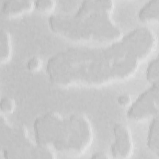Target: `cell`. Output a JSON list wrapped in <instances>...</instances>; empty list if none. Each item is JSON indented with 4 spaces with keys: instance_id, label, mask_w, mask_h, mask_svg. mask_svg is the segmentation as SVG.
I'll list each match as a JSON object with an SVG mask.
<instances>
[{
    "instance_id": "cell-16",
    "label": "cell",
    "mask_w": 159,
    "mask_h": 159,
    "mask_svg": "<svg viewBox=\"0 0 159 159\" xmlns=\"http://www.w3.org/2000/svg\"><path fill=\"white\" fill-rule=\"evenodd\" d=\"M117 102L122 106H129L132 103L131 98L127 94H121L117 98Z\"/></svg>"
},
{
    "instance_id": "cell-14",
    "label": "cell",
    "mask_w": 159,
    "mask_h": 159,
    "mask_svg": "<svg viewBox=\"0 0 159 159\" xmlns=\"http://www.w3.org/2000/svg\"><path fill=\"white\" fill-rule=\"evenodd\" d=\"M1 113L6 115L12 113L16 109L15 100L9 96L3 97L0 102Z\"/></svg>"
},
{
    "instance_id": "cell-10",
    "label": "cell",
    "mask_w": 159,
    "mask_h": 159,
    "mask_svg": "<svg viewBox=\"0 0 159 159\" xmlns=\"http://www.w3.org/2000/svg\"><path fill=\"white\" fill-rule=\"evenodd\" d=\"M12 39L10 32L2 28L0 32V61L1 64L9 62L12 57Z\"/></svg>"
},
{
    "instance_id": "cell-3",
    "label": "cell",
    "mask_w": 159,
    "mask_h": 159,
    "mask_svg": "<svg viewBox=\"0 0 159 159\" xmlns=\"http://www.w3.org/2000/svg\"><path fill=\"white\" fill-rule=\"evenodd\" d=\"M111 14L102 11L81 16L54 14L48 17V24L53 33L65 39L80 43L107 44L120 40L124 35Z\"/></svg>"
},
{
    "instance_id": "cell-17",
    "label": "cell",
    "mask_w": 159,
    "mask_h": 159,
    "mask_svg": "<svg viewBox=\"0 0 159 159\" xmlns=\"http://www.w3.org/2000/svg\"><path fill=\"white\" fill-rule=\"evenodd\" d=\"M92 158H110L108 153L104 151H98L92 154Z\"/></svg>"
},
{
    "instance_id": "cell-12",
    "label": "cell",
    "mask_w": 159,
    "mask_h": 159,
    "mask_svg": "<svg viewBox=\"0 0 159 159\" xmlns=\"http://www.w3.org/2000/svg\"><path fill=\"white\" fill-rule=\"evenodd\" d=\"M146 78L150 83H159V58L158 57L152 58L146 68Z\"/></svg>"
},
{
    "instance_id": "cell-13",
    "label": "cell",
    "mask_w": 159,
    "mask_h": 159,
    "mask_svg": "<svg viewBox=\"0 0 159 159\" xmlns=\"http://www.w3.org/2000/svg\"><path fill=\"white\" fill-rule=\"evenodd\" d=\"M57 6V2L54 0H37L34 1V8L43 13L52 12Z\"/></svg>"
},
{
    "instance_id": "cell-8",
    "label": "cell",
    "mask_w": 159,
    "mask_h": 159,
    "mask_svg": "<svg viewBox=\"0 0 159 159\" xmlns=\"http://www.w3.org/2000/svg\"><path fill=\"white\" fill-rule=\"evenodd\" d=\"M115 2L112 0H88L83 1L74 14L83 16L94 12H107L112 13L115 9Z\"/></svg>"
},
{
    "instance_id": "cell-6",
    "label": "cell",
    "mask_w": 159,
    "mask_h": 159,
    "mask_svg": "<svg viewBox=\"0 0 159 159\" xmlns=\"http://www.w3.org/2000/svg\"><path fill=\"white\" fill-rule=\"evenodd\" d=\"M114 140L111 145V155L115 158H129L134 151L132 131L125 124L116 123L112 129Z\"/></svg>"
},
{
    "instance_id": "cell-11",
    "label": "cell",
    "mask_w": 159,
    "mask_h": 159,
    "mask_svg": "<svg viewBox=\"0 0 159 159\" xmlns=\"http://www.w3.org/2000/svg\"><path fill=\"white\" fill-rule=\"evenodd\" d=\"M147 145L148 149L159 156V117L158 115L151 118L147 136Z\"/></svg>"
},
{
    "instance_id": "cell-5",
    "label": "cell",
    "mask_w": 159,
    "mask_h": 159,
    "mask_svg": "<svg viewBox=\"0 0 159 159\" xmlns=\"http://www.w3.org/2000/svg\"><path fill=\"white\" fill-rule=\"evenodd\" d=\"M159 113V83L150 86L132 102L127 111V117L133 121H142Z\"/></svg>"
},
{
    "instance_id": "cell-1",
    "label": "cell",
    "mask_w": 159,
    "mask_h": 159,
    "mask_svg": "<svg viewBox=\"0 0 159 159\" xmlns=\"http://www.w3.org/2000/svg\"><path fill=\"white\" fill-rule=\"evenodd\" d=\"M158 38L147 26L135 27L116 42L68 47L46 63L49 80L62 87H100L128 80L157 48Z\"/></svg>"
},
{
    "instance_id": "cell-9",
    "label": "cell",
    "mask_w": 159,
    "mask_h": 159,
    "mask_svg": "<svg viewBox=\"0 0 159 159\" xmlns=\"http://www.w3.org/2000/svg\"><path fill=\"white\" fill-rule=\"evenodd\" d=\"M139 20L143 23H152L158 21L159 0H150L146 2L139 10Z\"/></svg>"
},
{
    "instance_id": "cell-15",
    "label": "cell",
    "mask_w": 159,
    "mask_h": 159,
    "mask_svg": "<svg viewBox=\"0 0 159 159\" xmlns=\"http://www.w3.org/2000/svg\"><path fill=\"white\" fill-rule=\"evenodd\" d=\"M42 60L39 56L34 55L29 58L26 63V68L30 71L39 70L42 66Z\"/></svg>"
},
{
    "instance_id": "cell-2",
    "label": "cell",
    "mask_w": 159,
    "mask_h": 159,
    "mask_svg": "<svg viewBox=\"0 0 159 159\" xmlns=\"http://www.w3.org/2000/svg\"><path fill=\"white\" fill-rule=\"evenodd\" d=\"M33 127L39 144L71 157L84 153L94 139L92 123L83 113L64 116L58 112L48 111L35 119Z\"/></svg>"
},
{
    "instance_id": "cell-7",
    "label": "cell",
    "mask_w": 159,
    "mask_h": 159,
    "mask_svg": "<svg viewBox=\"0 0 159 159\" xmlns=\"http://www.w3.org/2000/svg\"><path fill=\"white\" fill-rule=\"evenodd\" d=\"M34 9V1H32L7 0L2 2L1 9L6 17H15L29 13Z\"/></svg>"
},
{
    "instance_id": "cell-4",
    "label": "cell",
    "mask_w": 159,
    "mask_h": 159,
    "mask_svg": "<svg viewBox=\"0 0 159 159\" xmlns=\"http://www.w3.org/2000/svg\"><path fill=\"white\" fill-rule=\"evenodd\" d=\"M1 154L6 158H55L56 152L32 139L25 126L11 123L1 113Z\"/></svg>"
}]
</instances>
